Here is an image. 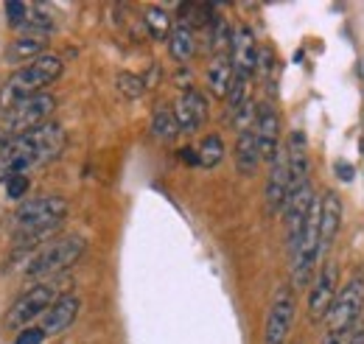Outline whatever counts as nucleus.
I'll return each instance as SVG.
<instances>
[{
  "mask_svg": "<svg viewBox=\"0 0 364 344\" xmlns=\"http://www.w3.org/2000/svg\"><path fill=\"white\" fill-rule=\"evenodd\" d=\"M65 143H68L65 129L48 121L34 131L0 146V182H6L14 173H28L53 163L65 151Z\"/></svg>",
  "mask_w": 364,
  "mask_h": 344,
  "instance_id": "obj_1",
  "label": "nucleus"
},
{
  "mask_svg": "<svg viewBox=\"0 0 364 344\" xmlns=\"http://www.w3.org/2000/svg\"><path fill=\"white\" fill-rule=\"evenodd\" d=\"M68 215V202L62 196H34L28 202H23L14 213L17 221V238H20V247H37L40 241L50 238L62 221Z\"/></svg>",
  "mask_w": 364,
  "mask_h": 344,
  "instance_id": "obj_2",
  "label": "nucleus"
},
{
  "mask_svg": "<svg viewBox=\"0 0 364 344\" xmlns=\"http://www.w3.org/2000/svg\"><path fill=\"white\" fill-rule=\"evenodd\" d=\"M59 76H62V59L59 56H50V53H43L40 59L23 65L17 73H11L3 82V87H0V109H9L11 104H17L23 98L40 95Z\"/></svg>",
  "mask_w": 364,
  "mask_h": 344,
  "instance_id": "obj_3",
  "label": "nucleus"
},
{
  "mask_svg": "<svg viewBox=\"0 0 364 344\" xmlns=\"http://www.w3.org/2000/svg\"><path fill=\"white\" fill-rule=\"evenodd\" d=\"M85 249H87V241L82 235H62V238L48 241L46 247L26 263V280L46 283L48 277H56L65 269H70L85 255Z\"/></svg>",
  "mask_w": 364,
  "mask_h": 344,
  "instance_id": "obj_4",
  "label": "nucleus"
},
{
  "mask_svg": "<svg viewBox=\"0 0 364 344\" xmlns=\"http://www.w3.org/2000/svg\"><path fill=\"white\" fill-rule=\"evenodd\" d=\"M53 107H56V98L48 92H40V95L11 104L9 109H0V146L48 124V115L53 112Z\"/></svg>",
  "mask_w": 364,
  "mask_h": 344,
  "instance_id": "obj_5",
  "label": "nucleus"
},
{
  "mask_svg": "<svg viewBox=\"0 0 364 344\" xmlns=\"http://www.w3.org/2000/svg\"><path fill=\"white\" fill-rule=\"evenodd\" d=\"M62 297L59 286L56 283H34L28 291H23L14 305L9 308V313L3 316V325L6 328H28L34 319H40L53 302Z\"/></svg>",
  "mask_w": 364,
  "mask_h": 344,
  "instance_id": "obj_6",
  "label": "nucleus"
},
{
  "mask_svg": "<svg viewBox=\"0 0 364 344\" xmlns=\"http://www.w3.org/2000/svg\"><path fill=\"white\" fill-rule=\"evenodd\" d=\"M362 308H364V272H356V274H350V280L336 294V302H333L331 316H328V330L350 333L359 325Z\"/></svg>",
  "mask_w": 364,
  "mask_h": 344,
  "instance_id": "obj_7",
  "label": "nucleus"
},
{
  "mask_svg": "<svg viewBox=\"0 0 364 344\" xmlns=\"http://www.w3.org/2000/svg\"><path fill=\"white\" fill-rule=\"evenodd\" d=\"M294 313H297V297L291 286H277L272 302H269V313H267V325H264V344H286L291 325H294Z\"/></svg>",
  "mask_w": 364,
  "mask_h": 344,
  "instance_id": "obj_8",
  "label": "nucleus"
},
{
  "mask_svg": "<svg viewBox=\"0 0 364 344\" xmlns=\"http://www.w3.org/2000/svg\"><path fill=\"white\" fill-rule=\"evenodd\" d=\"M336 294H339V266L333 260H325L322 269L317 272V277H314L311 294H309V319L314 325L328 322Z\"/></svg>",
  "mask_w": 364,
  "mask_h": 344,
  "instance_id": "obj_9",
  "label": "nucleus"
},
{
  "mask_svg": "<svg viewBox=\"0 0 364 344\" xmlns=\"http://www.w3.org/2000/svg\"><path fill=\"white\" fill-rule=\"evenodd\" d=\"M258 40L252 34L250 26H238L232 31V40H230V62H232V76L235 79H244L250 82L252 73L258 70Z\"/></svg>",
  "mask_w": 364,
  "mask_h": 344,
  "instance_id": "obj_10",
  "label": "nucleus"
},
{
  "mask_svg": "<svg viewBox=\"0 0 364 344\" xmlns=\"http://www.w3.org/2000/svg\"><path fill=\"white\" fill-rule=\"evenodd\" d=\"M317 205V196H314V188H311V182L309 185H303L300 190H294L291 196H289V205H286V238H289V252L297 247V241H300V235H303V227H306V221H309V213H311V208Z\"/></svg>",
  "mask_w": 364,
  "mask_h": 344,
  "instance_id": "obj_11",
  "label": "nucleus"
},
{
  "mask_svg": "<svg viewBox=\"0 0 364 344\" xmlns=\"http://www.w3.org/2000/svg\"><path fill=\"white\" fill-rule=\"evenodd\" d=\"M255 137H258L261 160L272 163L274 154L280 151V115L272 104H261L255 109Z\"/></svg>",
  "mask_w": 364,
  "mask_h": 344,
  "instance_id": "obj_12",
  "label": "nucleus"
},
{
  "mask_svg": "<svg viewBox=\"0 0 364 344\" xmlns=\"http://www.w3.org/2000/svg\"><path fill=\"white\" fill-rule=\"evenodd\" d=\"M286 205H289V154L286 146H280L267 179V210L277 215L280 210H286Z\"/></svg>",
  "mask_w": 364,
  "mask_h": 344,
  "instance_id": "obj_13",
  "label": "nucleus"
},
{
  "mask_svg": "<svg viewBox=\"0 0 364 344\" xmlns=\"http://www.w3.org/2000/svg\"><path fill=\"white\" fill-rule=\"evenodd\" d=\"M174 115H177L180 131L193 134L196 129H202L205 121H208V98L196 87H185L177 107H174Z\"/></svg>",
  "mask_w": 364,
  "mask_h": 344,
  "instance_id": "obj_14",
  "label": "nucleus"
},
{
  "mask_svg": "<svg viewBox=\"0 0 364 344\" xmlns=\"http://www.w3.org/2000/svg\"><path fill=\"white\" fill-rule=\"evenodd\" d=\"M339 227H342V199L336 190H325L319 196V258L331 249Z\"/></svg>",
  "mask_w": 364,
  "mask_h": 344,
  "instance_id": "obj_15",
  "label": "nucleus"
},
{
  "mask_svg": "<svg viewBox=\"0 0 364 344\" xmlns=\"http://www.w3.org/2000/svg\"><path fill=\"white\" fill-rule=\"evenodd\" d=\"M286 154H289V196H291L294 190L309 185V143L303 131L289 134Z\"/></svg>",
  "mask_w": 364,
  "mask_h": 344,
  "instance_id": "obj_16",
  "label": "nucleus"
},
{
  "mask_svg": "<svg viewBox=\"0 0 364 344\" xmlns=\"http://www.w3.org/2000/svg\"><path fill=\"white\" fill-rule=\"evenodd\" d=\"M79 308H82L79 297H73V294H62V297H59V300L53 302L46 313L40 316V319H43V325H40V328L46 330V336L65 333V330H68V328L76 322Z\"/></svg>",
  "mask_w": 364,
  "mask_h": 344,
  "instance_id": "obj_17",
  "label": "nucleus"
},
{
  "mask_svg": "<svg viewBox=\"0 0 364 344\" xmlns=\"http://www.w3.org/2000/svg\"><path fill=\"white\" fill-rule=\"evenodd\" d=\"M261 166V151H258V137H255V121L238 131L235 140V168L244 176H252Z\"/></svg>",
  "mask_w": 364,
  "mask_h": 344,
  "instance_id": "obj_18",
  "label": "nucleus"
},
{
  "mask_svg": "<svg viewBox=\"0 0 364 344\" xmlns=\"http://www.w3.org/2000/svg\"><path fill=\"white\" fill-rule=\"evenodd\" d=\"M43 50H46V37H37V34L20 37V40H14L6 48V62H11V65H23L26 62L28 65V62L40 59Z\"/></svg>",
  "mask_w": 364,
  "mask_h": 344,
  "instance_id": "obj_19",
  "label": "nucleus"
},
{
  "mask_svg": "<svg viewBox=\"0 0 364 344\" xmlns=\"http://www.w3.org/2000/svg\"><path fill=\"white\" fill-rule=\"evenodd\" d=\"M232 85V62H230V53H216L210 68H208V87L213 95H222L228 98V90Z\"/></svg>",
  "mask_w": 364,
  "mask_h": 344,
  "instance_id": "obj_20",
  "label": "nucleus"
},
{
  "mask_svg": "<svg viewBox=\"0 0 364 344\" xmlns=\"http://www.w3.org/2000/svg\"><path fill=\"white\" fill-rule=\"evenodd\" d=\"M168 50H171L174 62H180V65L191 62V56L196 53V34H193V28L185 26V23H177L171 28V34H168Z\"/></svg>",
  "mask_w": 364,
  "mask_h": 344,
  "instance_id": "obj_21",
  "label": "nucleus"
},
{
  "mask_svg": "<svg viewBox=\"0 0 364 344\" xmlns=\"http://www.w3.org/2000/svg\"><path fill=\"white\" fill-rule=\"evenodd\" d=\"M151 134L157 140H163V143H168V140H174L180 134V124H177L174 109H168V107H157L154 109V115H151Z\"/></svg>",
  "mask_w": 364,
  "mask_h": 344,
  "instance_id": "obj_22",
  "label": "nucleus"
},
{
  "mask_svg": "<svg viewBox=\"0 0 364 344\" xmlns=\"http://www.w3.org/2000/svg\"><path fill=\"white\" fill-rule=\"evenodd\" d=\"M196 157H199V166H202V168H216V166L222 163V157H225V140H222L219 134H208V137L199 143Z\"/></svg>",
  "mask_w": 364,
  "mask_h": 344,
  "instance_id": "obj_23",
  "label": "nucleus"
},
{
  "mask_svg": "<svg viewBox=\"0 0 364 344\" xmlns=\"http://www.w3.org/2000/svg\"><path fill=\"white\" fill-rule=\"evenodd\" d=\"M143 26H146L151 40H168V34H171V14L163 11V9H149L143 14Z\"/></svg>",
  "mask_w": 364,
  "mask_h": 344,
  "instance_id": "obj_24",
  "label": "nucleus"
},
{
  "mask_svg": "<svg viewBox=\"0 0 364 344\" xmlns=\"http://www.w3.org/2000/svg\"><path fill=\"white\" fill-rule=\"evenodd\" d=\"M3 185H6V199H11V202H20V199L28 193V188H31V179H28V173H14V176H9Z\"/></svg>",
  "mask_w": 364,
  "mask_h": 344,
  "instance_id": "obj_25",
  "label": "nucleus"
},
{
  "mask_svg": "<svg viewBox=\"0 0 364 344\" xmlns=\"http://www.w3.org/2000/svg\"><path fill=\"white\" fill-rule=\"evenodd\" d=\"M118 90H121L127 98H140V95H143V90H146V85H143V79H140V76L121 73V76H118Z\"/></svg>",
  "mask_w": 364,
  "mask_h": 344,
  "instance_id": "obj_26",
  "label": "nucleus"
},
{
  "mask_svg": "<svg viewBox=\"0 0 364 344\" xmlns=\"http://www.w3.org/2000/svg\"><path fill=\"white\" fill-rule=\"evenodd\" d=\"M26 17H28V3H20V0L6 3V20H9V26L23 28L26 26Z\"/></svg>",
  "mask_w": 364,
  "mask_h": 344,
  "instance_id": "obj_27",
  "label": "nucleus"
},
{
  "mask_svg": "<svg viewBox=\"0 0 364 344\" xmlns=\"http://www.w3.org/2000/svg\"><path fill=\"white\" fill-rule=\"evenodd\" d=\"M46 342V330L43 328H23L20 336H17V344H43Z\"/></svg>",
  "mask_w": 364,
  "mask_h": 344,
  "instance_id": "obj_28",
  "label": "nucleus"
},
{
  "mask_svg": "<svg viewBox=\"0 0 364 344\" xmlns=\"http://www.w3.org/2000/svg\"><path fill=\"white\" fill-rule=\"evenodd\" d=\"M353 333V330H350ZM350 333H339V330H328L325 336H322V344H348L350 339Z\"/></svg>",
  "mask_w": 364,
  "mask_h": 344,
  "instance_id": "obj_29",
  "label": "nucleus"
},
{
  "mask_svg": "<svg viewBox=\"0 0 364 344\" xmlns=\"http://www.w3.org/2000/svg\"><path fill=\"white\" fill-rule=\"evenodd\" d=\"M180 157L185 163H191V166H199V157H196V149H182Z\"/></svg>",
  "mask_w": 364,
  "mask_h": 344,
  "instance_id": "obj_30",
  "label": "nucleus"
},
{
  "mask_svg": "<svg viewBox=\"0 0 364 344\" xmlns=\"http://www.w3.org/2000/svg\"><path fill=\"white\" fill-rule=\"evenodd\" d=\"M348 344H364V325H356V328H353V333H350Z\"/></svg>",
  "mask_w": 364,
  "mask_h": 344,
  "instance_id": "obj_31",
  "label": "nucleus"
},
{
  "mask_svg": "<svg viewBox=\"0 0 364 344\" xmlns=\"http://www.w3.org/2000/svg\"><path fill=\"white\" fill-rule=\"evenodd\" d=\"M336 168H339V179H345V182H350V179L356 176V171H353L350 166H345V163H339Z\"/></svg>",
  "mask_w": 364,
  "mask_h": 344,
  "instance_id": "obj_32",
  "label": "nucleus"
}]
</instances>
